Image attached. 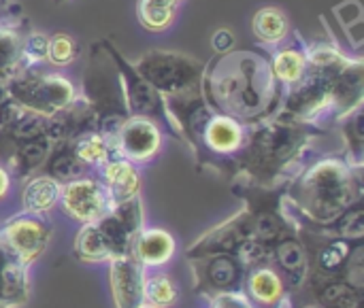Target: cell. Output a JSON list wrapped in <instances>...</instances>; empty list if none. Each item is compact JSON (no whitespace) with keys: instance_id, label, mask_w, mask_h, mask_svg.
Returning <instances> with one entry per match:
<instances>
[{"instance_id":"obj_38","label":"cell","mask_w":364,"mask_h":308,"mask_svg":"<svg viewBox=\"0 0 364 308\" xmlns=\"http://www.w3.org/2000/svg\"><path fill=\"white\" fill-rule=\"evenodd\" d=\"M9 192V175L0 168V198Z\"/></svg>"},{"instance_id":"obj_35","label":"cell","mask_w":364,"mask_h":308,"mask_svg":"<svg viewBox=\"0 0 364 308\" xmlns=\"http://www.w3.org/2000/svg\"><path fill=\"white\" fill-rule=\"evenodd\" d=\"M47 45H49V38L45 34H38V32L28 34L21 40V57L30 62L47 60Z\"/></svg>"},{"instance_id":"obj_39","label":"cell","mask_w":364,"mask_h":308,"mask_svg":"<svg viewBox=\"0 0 364 308\" xmlns=\"http://www.w3.org/2000/svg\"><path fill=\"white\" fill-rule=\"evenodd\" d=\"M139 308H156V307H151V304H145V302H143Z\"/></svg>"},{"instance_id":"obj_7","label":"cell","mask_w":364,"mask_h":308,"mask_svg":"<svg viewBox=\"0 0 364 308\" xmlns=\"http://www.w3.org/2000/svg\"><path fill=\"white\" fill-rule=\"evenodd\" d=\"M102 45L105 49L109 51V55L113 57L115 66H117V72H119V79H122V89H124V102H126V109H128V115H134V117H147L156 123H164L166 128H171L177 136V128H175V121L166 109V102H164V96L154 89L141 75L139 70L134 68V64H130L122 51L109 40V38H102Z\"/></svg>"},{"instance_id":"obj_24","label":"cell","mask_w":364,"mask_h":308,"mask_svg":"<svg viewBox=\"0 0 364 308\" xmlns=\"http://www.w3.org/2000/svg\"><path fill=\"white\" fill-rule=\"evenodd\" d=\"M271 66L282 87H290L299 83L309 70L305 47L292 45V47H284L282 51H275V55H271Z\"/></svg>"},{"instance_id":"obj_41","label":"cell","mask_w":364,"mask_h":308,"mask_svg":"<svg viewBox=\"0 0 364 308\" xmlns=\"http://www.w3.org/2000/svg\"><path fill=\"white\" fill-rule=\"evenodd\" d=\"M55 2H62V0H55Z\"/></svg>"},{"instance_id":"obj_23","label":"cell","mask_w":364,"mask_h":308,"mask_svg":"<svg viewBox=\"0 0 364 308\" xmlns=\"http://www.w3.org/2000/svg\"><path fill=\"white\" fill-rule=\"evenodd\" d=\"M51 147H53V143L45 134H41V136L17 143L9 158H11V164L17 170V175L26 177V175H30L32 170H36L38 166L45 164V160L51 153Z\"/></svg>"},{"instance_id":"obj_30","label":"cell","mask_w":364,"mask_h":308,"mask_svg":"<svg viewBox=\"0 0 364 308\" xmlns=\"http://www.w3.org/2000/svg\"><path fill=\"white\" fill-rule=\"evenodd\" d=\"M75 255L81 262H94V264L111 260L109 247L96 224H85V228L79 232L77 243H75Z\"/></svg>"},{"instance_id":"obj_5","label":"cell","mask_w":364,"mask_h":308,"mask_svg":"<svg viewBox=\"0 0 364 308\" xmlns=\"http://www.w3.org/2000/svg\"><path fill=\"white\" fill-rule=\"evenodd\" d=\"M134 68L164 98L203 92L205 64L196 57L177 53V51L154 49V51H147L143 57H139Z\"/></svg>"},{"instance_id":"obj_29","label":"cell","mask_w":364,"mask_h":308,"mask_svg":"<svg viewBox=\"0 0 364 308\" xmlns=\"http://www.w3.org/2000/svg\"><path fill=\"white\" fill-rule=\"evenodd\" d=\"M320 232L324 234H331V236H337V238H343V241H350V243H358L363 241L364 236V211L363 204L356 202L352 204L343 215H339L331 226H324V228H318Z\"/></svg>"},{"instance_id":"obj_11","label":"cell","mask_w":364,"mask_h":308,"mask_svg":"<svg viewBox=\"0 0 364 308\" xmlns=\"http://www.w3.org/2000/svg\"><path fill=\"white\" fill-rule=\"evenodd\" d=\"M49 234H51L49 226L41 217L30 213L4 226V230L0 232V241L19 262L30 266L36 258L43 255L49 243Z\"/></svg>"},{"instance_id":"obj_4","label":"cell","mask_w":364,"mask_h":308,"mask_svg":"<svg viewBox=\"0 0 364 308\" xmlns=\"http://www.w3.org/2000/svg\"><path fill=\"white\" fill-rule=\"evenodd\" d=\"M83 100L87 102L94 115V128L105 138H109V143H113V136L117 134L119 126L130 115L124 102V89L117 66L105 49L102 40H98L92 49L90 64L83 75Z\"/></svg>"},{"instance_id":"obj_25","label":"cell","mask_w":364,"mask_h":308,"mask_svg":"<svg viewBox=\"0 0 364 308\" xmlns=\"http://www.w3.org/2000/svg\"><path fill=\"white\" fill-rule=\"evenodd\" d=\"M66 143L75 151V155L87 166L90 164H105L107 160L113 158L109 138H105L98 130H83Z\"/></svg>"},{"instance_id":"obj_22","label":"cell","mask_w":364,"mask_h":308,"mask_svg":"<svg viewBox=\"0 0 364 308\" xmlns=\"http://www.w3.org/2000/svg\"><path fill=\"white\" fill-rule=\"evenodd\" d=\"M252 32L262 45H277L290 34V19L277 6H262L252 19Z\"/></svg>"},{"instance_id":"obj_32","label":"cell","mask_w":364,"mask_h":308,"mask_svg":"<svg viewBox=\"0 0 364 308\" xmlns=\"http://www.w3.org/2000/svg\"><path fill=\"white\" fill-rule=\"evenodd\" d=\"M143 298L147 304L156 308H171L179 300V292L177 285L173 283V279L164 273H158L149 279H145V287H143Z\"/></svg>"},{"instance_id":"obj_1","label":"cell","mask_w":364,"mask_h":308,"mask_svg":"<svg viewBox=\"0 0 364 308\" xmlns=\"http://www.w3.org/2000/svg\"><path fill=\"white\" fill-rule=\"evenodd\" d=\"M203 96L213 111L252 128L277 115L284 87L267 51L230 49L205 64Z\"/></svg>"},{"instance_id":"obj_6","label":"cell","mask_w":364,"mask_h":308,"mask_svg":"<svg viewBox=\"0 0 364 308\" xmlns=\"http://www.w3.org/2000/svg\"><path fill=\"white\" fill-rule=\"evenodd\" d=\"M6 98L45 117L75 102V87L60 75H17L6 83Z\"/></svg>"},{"instance_id":"obj_18","label":"cell","mask_w":364,"mask_h":308,"mask_svg":"<svg viewBox=\"0 0 364 308\" xmlns=\"http://www.w3.org/2000/svg\"><path fill=\"white\" fill-rule=\"evenodd\" d=\"M271 260L277 262L284 277L292 285H301L309 275V251L305 249L303 241L294 232L282 236L271 247Z\"/></svg>"},{"instance_id":"obj_3","label":"cell","mask_w":364,"mask_h":308,"mask_svg":"<svg viewBox=\"0 0 364 308\" xmlns=\"http://www.w3.org/2000/svg\"><path fill=\"white\" fill-rule=\"evenodd\" d=\"M316 134H320V130L314 123L282 117L247 128V138L239 153L241 175L250 183L271 187Z\"/></svg>"},{"instance_id":"obj_28","label":"cell","mask_w":364,"mask_h":308,"mask_svg":"<svg viewBox=\"0 0 364 308\" xmlns=\"http://www.w3.org/2000/svg\"><path fill=\"white\" fill-rule=\"evenodd\" d=\"M179 2L181 0H139L136 15L141 26H145L151 32L166 30L173 23Z\"/></svg>"},{"instance_id":"obj_14","label":"cell","mask_w":364,"mask_h":308,"mask_svg":"<svg viewBox=\"0 0 364 308\" xmlns=\"http://www.w3.org/2000/svg\"><path fill=\"white\" fill-rule=\"evenodd\" d=\"M250 238V217L247 211H239L232 219L207 232L196 245L188 249V258H200L211 253H235L241 243Z\"/></svg>"},{"instance_id":"obj_17","label":"cell","mask_w":364,"mask_h":308,"mask_svg":"<svg viewBox=\"0 0 364 308\" xmlns=\"http://www.w3.org/2000/svg\"><path fill=\"white\" fill-rule=\"evenodd\" d=\"M102 185L109 192V198L115 204L126 202L139 196L141 175L136 166L126 158H111L102 164Z\"/></svg>"},{"instance_id":"obj_9","label":"cell","mask_w":364,"mask_h":308,"mask_svg":"<svg viewBox=\"0 0 364 308\" xmlns=\"http://www.w3.org/2000/svg\"><path fill=\"white\" fill-rule=\"evenodd\" d=\"M60 202L66 215L81 224H96L113 209V202L102 181L83 177L62 185Z\"/></svg>"},{"instance_id":"obj_21","label":"cell","mask_w":364,"mask_h":308,"mask_svg":"<svg viewBox=\"0 0 364 308\" xmlns=\"http://www.w3.org/2000/svg\"><path fill=\"white\" fill-rule=\"evenodd\" d=\"M60 192H62V183L55 181L53 177H49V175L34 177L28 181V185L21 192L23 209L34 215L47 213L49 209H53L60 202Z\"/></svg>"},{"instance_id":"obj_37","label":"cell","mask_w":364,"mask_h":308,"mask_svg":"<svg viewBox=\"0 0 364 308\" xmlns=\"http://www.w3.org/2000/svg\"><path fill=\"white\" fill-rule=\"evenodd\" d=\"M211 47L215 53H226L235 47V34L226 28H220L213 36H211Z\"/></svg>"},{"instance_id":"obj_33","label":"cell","mask_w":364,"mask_h":308,"mask_svg":"<svg viewBox=\"0 0 364 308\" xmlns=\"http://www.w3.org/2000/svg\"><path fill=\"white\" fill-rule=\"evenodd\" d=\"M341 119V130L348 143V151L352 155V164L360 166L363 164V143H364V132H363V104L352 109L350 113H346Z\"/></svg>"},{"instance_id":"obj_10","label":"cell","mask_w":364,"mask_h":308,"mask_svg":"<svg viewBox=\"0 0 364 308\" xmlns=\"http://www.w3.org/2000/svg\"><path fill=\"white\" fill-rule=\"evenodd\" d=\"M160 126L147 117L130 115L117 130L111 143L113 158H126L132 164H145L160 151Z\"/></svg>"},{"instance_id":"obj_2","label":"cell","mask_w":364,"mask_h":308,"mask_svg":"<svg viewBox=\"0 0 364 308\" xmlns=\"http://www.w3.org/2000/svg\"><path fill=\"white\" fill-rule=\"evenodd\" d=\"M290 198L314 228L331 226L352 204L360 202V166L341 158L320 160L294 179Z\"/></svg>"},{"instance_id":"obj_40","label":"cell","mask_w":364,"mask_h":308,"mask_svg":"<svg viewBox=\"0 0 364 308\" xmlns=\"http://www.w3.org/2000/svg\"><path fill=\"white\" fill-rule=\"evenodd\" d=\"M305 308H322V307H316V304H311V307H305Z\"/></svg>"},{"instance_id":"obj_36","label":"cell","mask_w":364,"mask_h":308,"mask_svg":"<svg viewBox=\"0 0 364 308\" xmlns=\"http://www.w3.org/2000/svg\"><path fill=\"white\" fill-rule=\"evenodd\" d=\"M211 300H213L211 308H254V302L247 298V294L243 290L220 294V296H213Z\"/></svg>"},{"instance_id":"obj_12","label":"cell","mask_w":364,"mask_h":308,"mask_svg":"<svg viewBox=\"0 0 364 308\" xmlns=\"http://www.w3.org/2000/svg\"><path fill=\"white\" fill-rule=\"evenodd\" d=\"M247 138V126L239 123L237 119L213 113L207 121L200 143L194 149L200 158L213 155V158H226V155H239Z\"/></svg>"},{"instance_id":"obj_34","label":"cell","mask_w":364,"mask_h":308,"mask_svg":"<svg viewBox=\"0 0 364 308\" xmlns=\"http://www.w3.org/2000/svg\"><path fill=\"white\" fill-rule=\"evenodd\" d=\"M79 55V45L70 34H53L47 45V60L53 66H68Z\"/></svg>"},{"instance_id":"obj_27","label":"cell","mask_w":364,"mask_h":308,"mask_svg":"<svg viewBox=\"0 0 364 308\" xmlns=\"http://www.w3.org/2000/svg\"><path fill=\"white\" fill-rule=\"evenodd\" d=\"M318 302L322 308H360V290L346 279L318 285Z\"/></svg>"},{"instance_id":"obj_13","label":"cell","mask_w":364,"mask_h":308,"mask_svg":"<svg viewBox=\"0 0 364 308\" xmlns=\"http://www.w3.org/2000/svg\"><path fill=\"white\" fill-rule=\"evenodd\" d=\"M111 294L115 308H139L143 298V287H145V266H141L134 255H119L111 258Z\"/></svg>"},{"instance_id":"obj_19","label":"cell","mask_w":364,"mask_h":308,"mask_svg":"<svg viewBox=\"0 0 364 308\" xmlns=\"http://www.w3.org/2000/svg\"><path fill=\"white\" fill-rule=\"evenodd\" d=\"M175 253V241L168 232L151 228V230H141L134 238L132 245V255L134 260L145 266V268H156L164 266Z\"/></svg>"},{"instance_id":"obj_31","label":"cell","mask_w":364,"mask_h":308,"mask_svg":"<svg viewBox=\"0 0 364 308\" xmlns=\"http://www.w3.org/2000/svg\"><path fill=\"white\" fill-rule=\"evenodd\" d=\"M21 40L17 30L13 28H0V81L11 79L17 68L21 57Z\"/></svg>"},{"instance_id":"obj_26","label":"cell","mask_w":364,"mask_h":308,"mask_svg":"<svg viewBox=\"0 0 364 308\" xmlns=\"http://www.w3.org/2000/svg\"><path fill=\"white\" fill-rule=\"evenodd\" d=\"M45 162H47V166H45L47 175L53 177L55 181H60V183L81 179L83 172H85V166H87L75 155V151L68 147V143H58L55 151H51Z\"/></svg>"},{"instance_id":"obj_16","label":"cell","mask_w":364,"mask_h":308,"mask_svg":"<svg viewBox=\"0 0 364 308\" xmlns=\"http://www.w3.org/2000/svg\"><path fill=\"white\" fill-rule=\"evenodd\" d=\"M363 64L354 60L348 68L335 75L328 81V100L331 113L335 117H343L352 109L363 104Z\"/></svg>"},{"instance_id":"obj_20","label":"cell","mask_w":364,"mask_h":308,"mask_svg":"<svg viewBox=\"0 0 364 308\" xmlns=\"http://www.w3.org/2000/svg\"><path fill=\"white\" fill-rule=\"evenodd\" d=\"M247 298L262 308H279L284 298V279L267 264L256 266L245 277Z\"/></svg>"},{"instance_id":"obj_15","label":"cell","mask_w":364,"mask_h":308,"mask_svg":"<svg viewBox=\"0 0 364 308\" xmlns=\"http://www.w3.org/2000/svg\"><path fill=\"white\" fill-rule=\"evenodd\" d=\"M28 266L0 241V308H21L28 302Z\"/></svg>"},{"instance_id":"obj_8","label":"cell","mask_w":364,"mask_h":308,"mask_svg":"<svg viewBox=\"0 0 364 308\" xmlns=\"http://www.w3.org/2000/svg\"><path fill=\"white\" fill-rule=\"evenodd\" d=\"M198 292L209 294V298L239 292L245 285L247 270L235 253H211L200 258H190Z\"/></svg>"}]
</instances>
